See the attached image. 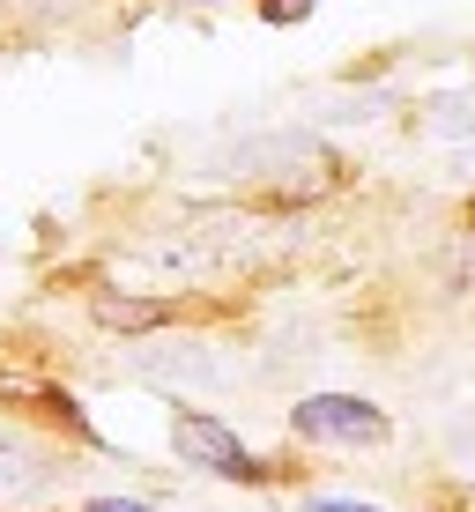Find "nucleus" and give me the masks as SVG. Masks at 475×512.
<instances>
[{
    "mask_svg": "<svg viewBox=\"0 0 475 512\" xmlns=\"http://www.w3.org/2000/svg\"><path fill=\"white\" fill-rule=\"evenodd\" d=\"M171 446H179V461L193 468H208V475H238V483H253V453L238 446V431H223L216 416H201V409H179L171 416Z\"/></svg>",
    "mask_w": 475,
    "mask_h": 512,
    "instance_id": "obj_2",
    "label": "nucleus"
},
{
    "mask_svg": "<svg viewBox=\"0 0 475 512\" xmlns=\"http://www.w3.org/2000/svg\"><path fill=\"white\" fill-rule=\"evenodd\" d=\"M312 8H320V0H260L268 23H297V15H312Z\"/></svg>",
    "mask_w": 475,
    "mask_h": 512,
    "instance_id": "obj_9",
    "label": "nucleus"
},
{
    "mask_svg": "<svg viewBox=\"0 0 475 512\" xmlns=\"http://www.w3.org/2000/svg\"><path fill=\"white\" fill-rule=\"evenodd\" d=\"M45 483H52V461L30 438L0 431V498H30V490H45Z\"/></svg>",
    "mask_w": 475,
    "mask_h": 512,
    "instance_id": "obj_4",
    "label": "nucleus"
},
{
    "mask_svg": "<svg viewBox=\"0 0 475 512\" xmlns=\"http://www.w3.org/2000/svg\"><path fill=\"white\" fill-rule=\"evenodd\" d=\"M446 446H453V461H461V468H475V409H461V416H453Z\"/></svg>",
    "mask_w": 475,
    "mask_h": 512,
    "instance_id": "obj_7",
    "label": "nucleus"
},
{
    "mask_svg": "<svg viewBox=\"0 0 475 512\" xmlns=\"http://www.w3.org/2000/svg\"><path fill=\"white\" fill-rule=\"evenodd\" d=\"M475 127V104L468 97H446V104H438V134H468Z\"/></svg>",
    "mask_w": 475,
    "mask_h": 512,
    "instance_id": "obj_8",
    "label": "nucleus"
},
{
    "mask_svg": "<svg viewBox=\"0 0 475 512\" xmlns=\"http://www.w3.org/2000/svg\"><path fill=\"white\" fill-rule=\"evenodd\" d=\"M142 372H149V379H164V386H231V364L208 357V349H179V357H142Z\"/></svg>",
    "mask_w": 475,
    "mask_h": 512,
    "instance_id": "obj_5",
    "label": "nucleus"
},
{
    "mask_svg": "<svg viewBox=\"0 0 475 512\" xmlns=\"http://www.w3.org/2000/svg\"><path fill=\"white\" fill-rule=\"evenodd\" d=\"M97 327L149 334V327H164V305H149V297H97Z\"/></svg>",
    "mask_w": 475,
    "mask_h": 512,
    "instance_id": "obj_6",
    "label": "nucleus"
},
{
    "mask_svg": "<svg viewBox=\"0 0 475 512\" xmlns=\"http://www.w3.org/2000/svg\"><path fill=\"white\" fill-rule=\"evenodd\" d=\"M327 171V156L312 149L305 134H268V141H238L231 149V171H245V179H283V171Z\"/></svg>",
    "mask_w": 475,
    "mask_h": 512,
    "instance_id": "obj_3",
    "label": "nucleus"
},
{
    "mask_svg": "<svg viewBox=\"0 0 475 512\" xmlns=\"http://www.w3.org/2000/svg\"><path fill=\"white\" fill-rule=\"evenodd\" d=\"M320 512H379V505H349V498H327Z\"/></svg>",
    "mask_w": 475,
    "mask_h": 512,
    "instance_id": "obj_11",
    "label": "nucleus"
},
{
    "mask_svg": "<svg viewBox=\"0 0 475 512\" xmlns=\"http://www.w3.org/2000/svg\"><path fill=\"white\" fill-rule=\"evenodd\" d=\"M90 512H149L142 498H104V505H90Z\"/></svg>",
    "mask_w": 475,
    "mask_h": 512,
    "instance_id": "obj_10",
    "label": "nucleus"
},
{
    "mask_svg": "<svg viewBox=\"0 0 475 512\" xmlns=\"http://www.w3.org/2000/svg\"><path fill=\"white\" fill-rule=\"evenodd\" d=\"M290 423H297V438H320V446H379L386 438V416L357 394H312L290 409Z\"/></svg>",
    "mask_w": 475,
    "mask_h": 512,
    "instance_id": "obj_1",
    "label": "nucleus"
}]
</instances>
